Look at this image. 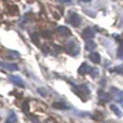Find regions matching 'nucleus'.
Here are the masks:
<instances>
[{
    "instance_id": "f257e3e1",
    "label": "nucleus",
    "mask_w": 123,
    "mask_h": 123,
    "mask_svg": "<svg viewBox=\"0 0 123 123\" xmlns=\"http://www.w3.org/2000/svg\"><path fill=\"white\" fill-rule=\"evenodd\" d=\"M79 50H80V48H79L78 43H77L74 40L69 41V42L66 44V52H67L68 54H70V55H72V56L78 55Z\"/></svg>"
},
{
    "instance_id": "f03ea898",
    "label": "nucleus",
    "mask_w": 123,
    "mask_h": 123,
    "mask_svg": "<svg viewBox=\"0 0 123 123\" xmlns=\"http://www.w3.org/2000/svg\"><path fill=\"white\" fill-rule=\"evenodd\" d=\"M68 22H69V24H71L74 27H78L81 24V18L77 13L72 12L71 14L69 15V17H68Z\"/></svg>"
},
{
    "instance_id": "7ed1b4c3",
    "label": "nucleus",
    "mask_w": 123,
    "mask_h": 123,
    "mask_svg": "<svg viewBox=\"0 0 123 123\" xmlns=\"http://www.w3.org/2000/svg\"><path fill=\"white\" fill-rule=\"evenodd\" d=\"M94 35H95L94 30L92 29L91 27H87V28H85V29L83 30L82 37L85 39V40H91V39L94 38Z\"/></svg>"
},
{
    "instance_id": "20e7f679",
    "label": "nucleus",
    "mask_w": 123,
    "mask_h": 123,
    "mask_svg": "<svg viewBox=\"0 0 123 123\" xmlns=\"http://www.w3.org/2000/svg\"><path fill=\"white\" fill-rule=\"evenodd\" d=\"M9 79H10L11 82H13L14 84L18 85V86H21V87L25 86V83H24V81L22 80L19 77H17V76H10V77H9Z\"/></svg>"
},
{
    "instance_id": "39448f33",
    "label": "nucleus",
    "mask_w": 123,
    "mask_h": 123,
    "mask_svg": "<svg viewBox=\"0 0 123 123\" xmlns=\"http://www.w3.org/2000/svg\"><path fill=\"white\" fill-rule=\"evenodd\" d=\"M90 69H91V67H90L86 63H82L81 64V66L79 67L78 72L80 74H89L90 72Z\"/></svg>"
},
{
    "instance_id": "423d86ee",
    "label": "nucleus",
    "mask_w": 123,
    "mask_h": 123,
    "mask_svg": "<svg viewBox=\"0 0 123 123\" xmlns=\"http://www.w3.org/2000/svg\"><path fill=\"white\" fill-rule=\"evenodd\" d=\"M98 97H99V99L104 103H107L110 100V95H109L108 93H106V92H104L103 90H99V91H98Z\"/></svg>"
},
{
    "instance_id": "0eeeda50",
    "label": "nucleus",
    "mask_w": 123,
    "mask_h": 123,
    "mask_svg": "<svg viewBox=\"0 0 123 123\" xmlns=\"http://www.w3.org/2000/svg\"><path fill=\"white\" fill-rule=\"evenodd\" d=\"M111 92H112L113 97H115L116 100L122 102V100H123V92L119 91V90H117V89H115V87H112V89H111Z\"/></svg>"
},
{
    "instance_id": "6e6552de",
    "label": "nucleus",
    "mask_w": 123,
    "mask_h": 123,
    "mask_svg": "<svg viewBox=\"0 0 123 123\" xmlns=\"http://www.w3.org/2000/svg\"><path fill=\"white\" fill-rule=\"evenodd\" d=\"M57 32L61 36H69L70 35V30L66 26H60V27H57Z\"/></svg>"
},
{
    "instance_id": "1a4fd4ad",
    "label": "nucleus",
    "mask_w": 123,
    "mask_h": 123,
    "mask_svg": "<svg viewBox=\"0 0 123 123\" xmlns=\"http://www.w3.org/2000/svg\"><path fill=\"white\" fill-rule=\"evenodd\" d=\"M90 60L93 62L94 64H99L100 63V55L96 52H92L90 54Z\"/></svg>"
},
{
    "instance_id": "9d476101",
    "label": "nucleus",
    "mask_w": 123,
    "mask_h": 123,
    "mask_svg": "<svg viewBox=\"0 0 123 123\" xmlns=\"http://www.w3.org/2000/svg\"><path fill=\"white\" fill-rule=\"evenodd\" d=\"M96 48V44L95 42H94L93 40H86V43H85V49L87 50V51H93L94 49Z\"/></svg>"
},
{
    "instance_id": "9b49d317",
    "label": "nucleus",
    "mask_w": 123,
    "mask_h": 123,
    "mask_svg": "<svg viewBox=\"0 0 123 123\" xmlns=\"http://www.w3.org/2000/svg\"><path fill=\"white\" fill-rule=\"evenodd\" d=\"M2 66H3L6 69L10 70V71H14V70H17L18 68H17V66L15 65V64H9V63H3L2 64Z\"/></svg>"
},
{
    "instance_id": "f8f14e48",
    "label": "nucleus",
    "mask_w": 123,
    "mask_h": 123,
    "mask_svg": "<svg viewBox=\"0 0 123 123\" xmlns=\"http://www.w3.org/2000/svg\"><path fill=\"white\" fill-rule=\"evenodd\" d=\"M53 107L55 109H61V110H64V109L67 108L66 104L64 102H57V103H53Z\"/></svg>"
},
{
    "instance_id": "ddd939ff",
    "label": "nucleus",
    "mask_w": 123,
    "mask_h": 123,
    "mask_svg": "<svg viewBox=\"0 0 123 123\" xmlns=\"http://www.w3.org/2000/svg\"><path fill=\"white\" fill-rule=\"evenodd\" d=\"M15 122H16V115L14 112H11L10 116L8 117V119H6V123H15Z\"/></svg>"
},
{
    "instance_id": "4468645a",
    "label": "nucleus",
    "mask_w": 123,
    "mask_h": 123,
    "mask_svg": "<svg viewBox=\"0 0 123 123\" xmlns=\"http://www.w3.org/2000/svg\"><path fill=\"white\" fill-rule=\"evenodd\" d=\"M110 108L112 109V110H113V112H115L116 115L118 116V117H122V112H121V111H120V109L118 108V107L116 106V105H111V106H110Z\"/></svg>"
},
{
    "instance_id": "2eb2a0df",
    "label": "nucleus",
    "mask_w": 123,
    "mask_h": 123,
    "mask_svg": "<svg viewBox=\"0 0 123 123\" xmlns=\"http://www.w3.org/2000/svg\"><path fill=\"white\" fill-rule=\"evenodd\" d=\"M9 54H10V57L13 58V60H16V58L19 57V54L17 53V52H14V51H10L9 52Z\"/></svg>"
},
{
    "instance_id": "dca6fc26",
    "label": "nucleus",
    "mask_w": 123,
    "mask_h": 123,
    "mask_svg": "<svg viewBox=\"0 0 123 123\" xmlns=\"http://www.w3.org/2000/svg\"><path fill=\"white\" fill-rule=\"evenodd\" d=\"M89 74H91L93 78H95V77L98 74V70L96 69V68H91V69H90V72H89Z\"/></svg>"
},
{
    "instance_id": "f3484780",
    "label": "nucleus",
    "mask_w": 123,
    "mask_h": 123,
    "mask_svg": "<svg viewBox=\"0 0 123 123\" xmlns=\"http://www.w3.org/2000/svg\"><path fill=\"white\" fill-rule=\"evenodd\" d=\"M22 108H23V110L25 111V112H27V111L29 110V106H28V103H27V102L23 103V106H22Z\"/></svg>"
},
{
    "instance_id": "a211bd4d",
    "label": "nucleus",
    "mask_w": 123,
    "mask_h": 123,
    "mask_svg": "<svg viewBox=\"0 0 123 123\" xmlns=\"http://www.w3.org/2000/svg\"><path fill=\"white\" fill-rule=\"evenodd\" d=\"M60 3H66V2H70V0H56Z\"/></svg>"
},
{
    "instance_id": "6ab92c4d",
    "label": "nucleus",
    "mask_w": 123,
    "mask_h": 123,
    "mask_svg": "<svg viewBox=\"0 0 123 123\" xmlns=\"http://www.w3.org/2000/svg\"><path fill=\"white\" fill-rule=\"evenodd\" d=\"M81 1H90V0H81Z\"/></svg>"
}]
</instances>
